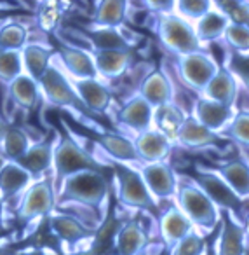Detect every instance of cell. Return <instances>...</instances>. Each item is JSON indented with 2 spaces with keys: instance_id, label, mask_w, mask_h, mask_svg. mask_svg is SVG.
I'll list each match as a JSON object with an SVG mask.
<instances>
[{
  "instance_id": "6da1fadb",
  "label": "cell",
  "mask_w": 249,
  "mask_h": 255,
  "mask_svg": "<svg viewBox=\"0 0 249 255\" xmlns=\"http://www.w3.org/2000/svg\"><path fill=\"white\" fill-rule=\"evenodd\" d=\"M60 191L56 194V201L75 203V205L87 206L101 215V208L108 201L110 184L105 171H82L61 182ZM56 203V205H58Z\"/></svg>"
},
{
  "instance_id": "7a4b0ae2",
  "label": "cell",
  "mask_w": 249,
  "mask_h": 255,
  "mask_svg": "<svg viewBox=\"0 0 249 255\" xmlns=\"http://www.w3.org/2000/svg\"><path fill=\"white\" fill-rule=\"evenodd\" d=\"M192 182L214 203L220 212H227L232 217H237L241 224L246 222L244 215V199H241L230 187L227 182L218 175L216 170H211L202 164H197L192 173Z\"/></svg>"
},
{
  "instance_id": "3957f363",
  "label": "cell",
  "mask_w": 249,
  "mask_h": 255,
  "mask_svg": "<svg viewBox=\"0 0 249 255\" xmlns=\"http://www.w3.org/2000/svg\"><path fill=\"white\" fill-rule=\"evenodd\" d=\"M106 164L99 163L92 154H89L84 147H81L70 136H61L54 143L53 170L58 187L65 178L82 171H105Z\"/></svg>"
},
{
  "instance_id": "277c9868",
  "label": "cell",
  "mask_w": 249,
  "mask_h": 255,
  "mask_svg": "<svg viewBox=\"0 0 249 255\" xmlns=\"http://www.w3.org/2000/svg\"><path fill=\"white\" fill-rule=\"evenodd\" d=\"M176 206L188 217L193 226L206 233H211L220 224L221 212L192 180L179 182L176 192Z\"/></svg>"
},
{
  "instance_id": "5b68a950",
  "label": "cell",
  "mask_w": 249,
  "mask_h": 255,
  "mask_svg": "<svg viewBox=\"0 0 249 255\" xmlns=\"http://www.w3.org/2000/svg\"><path fill=\"white\" fill-rule=\"evenodd\" d=\"M157 35L161 39L162 46L174 53L176 56H186V54L202 51L199 37H197L195 26L190 21L183 19L176 12L171 14L157 16Z\"/></svg>"
},
{
  "instance_id": "8992f818",
  "label": "cell",
  "mask_w": 249,
  "mask_h": 255,
  "mask_svg": "<svg viewBox=\"0 0 249 255\" xmlns=\"http://www.w3.org/2000/svg\"><path fill=\"white\" fill-rule=\"evenodd\" d=\"M112 168L117 185V199L120 205L157 213V201L150 194L140 171L133 170L124 163H112Z\"/></svg>"
},
{
  "instance_id": "52a82bcc",
  "label": "cell",
  "mask_w": 249,
  "mask_h": 255,
  "mask_svg": "<svg viewBox=\"0 0 249 255\" xmlns=\"http://www.w3.org/2000/svg\"><path fill=\"white\" fill-rule=\"evenodd\" d=\"M40 93L44 95V98L49 103L56 107H65V109L77 110V112H89L84 107V103L81 102V98L75 93V88L72 84V79L67 77L63 70L58 67L53 61L47 72L44 74V77L39 81Z\"/></svg>"
},
{
  "instance_id": "ba28073f",
  "label": "cell",
  "mask_w": 249,
  "mask_h": 255,
  "mask_svg": "<svg viewBox=\"0 0 249 255\" xmlns=\"http://www.w3.org/2000/svg\"><path fill=\"white\" fill-rule=\"evenodd\" d=\"M218 70H220V65L206 51H197V53L178 58L179 77L190 89H195L197 93H202L207 88Z\"/></svg>"
},
{
  "instance_id": "9c48e42d",
  "label": "cell",
  "mask_w": 249,
  "mask_h": 255,
  "mask_svg": "<svg viewBox=\"0 0 249 255\" xmlns=\"http://www.w3.org/2000/svg\"><path fill=\"white\" fill-rule=\"evenodd\" d=\"M56 192L51 182L40 180L26 189L18 208V220L23 224L33 222L40 217H49L56 210Z\"/></svg>"
},
{
  "instance_id": "30bf717a",
  "label": "cell",
  "mask_w": 249,
  "mask_h": 255,
  "mask_svg": "<svg viewBox=\"0 0 249 255\" xmlns=\"http://www.w3.org/2000/svg\"><path fill=\"white\" fill-rule=\"evenodd\" d=\"M47 227L60 243H67L72 247L84 243V241L91 243L94 236V231L84 226L77 217L67 212H56V210L47 217Z\"/></svg>"
},
{
  "instance_id": "8fae6325",
  "label": "cell",
  "mask_w": 249,
  "mask_h": 255,
  "mask_svg": "<svg viewBox=\"0 0 249 255\" xmlns=\"http://www.w3.org/2000/svg\"><path fill=\"white\" fill-rule=\"evenodd\" d=\"M140 173L143 177L150 194L155 198V201L157 199L176 198V192H178V185H179L178 175H176V171L166 161L164 163L143 164Z\"/></svg>"
},
{
  "instance_id": "7c38bea8",
  "label": "cell",
  "mask_w": 249,
  "mask_h": 255,
  "mask_svg": "<svg viewBox=\"0 0 249 255\" xmlns=\"http://www.w3.org/2000/svg\"><path fill=\"white\" fill-rule=\"evenodd\" d=\"M172 143L174 142L157 128H152L148 131L141 133L134 140V147H136L140 163L143 164L164 163L169 154H171Z\"/></svg>"
},
{
  "instance_id": "4fadbf2b",
  "label": "cell",
  "mask_w": 249,
  "mask_h": 255,
  "mask_svg": "<svg viewBox=\"0 0 249 255\" xmlns=\"http://www.w3.org/2000/svg\"><path fill=\"white\" fill-rule=\"evenodd\" d=\"M138 95L148 103L154 110L174 103V88L169 81L167 74L162 70H152L141 81Z\"/></svg>"
},
{
  "instance_id": "5bb4252c",
  "label": "cell",
  "mask_w": 249,
  "mask_h": 255,
  "mask_svg": "<svg viewBox=\"0 0 249 255\" xmlns=\"http://www.w3.org/2000/svg\"><path fill=\"white\" fill-rule=\"evenodd\" d=\"M220 224V236L214 243L218 255H244L246 245H248V234H246L244 224H241L227 212H221Z\"/></svg>"
},
{
  "instance_id": "9a60e30c",
  "label": "cell",
  "mask_w": 249,
  "mask_h": 255,
  "mask_svg": "<svg viewBox=\"0 0 249 255\" xmlns=\"http://www.w3.org/2000/svg\"><path fill=\"white\" fill-rule=\"evenodd\" d=\"M154 116L155 110L136 93L120 107L119 123L129 128L131 131L141 135L154 128Z\"/></svg>"
},
{
  "instance_id": "2e32d148",
  "label": "cell",
  "mask_w": 249,
  "mask_h": 255,
  "mask_svg": "<svg viewBox=\"0 0 249 255\" xmlns=\"http://www.w3.org/2000/svg\"><path fill=\"white\" fill-rule=\"evenodd\" d=\"M159 231L164 241V247L171 250L176 243L186 238L190 233L195 231V226L188 220V217L181 212L176 205L169 206L164 213L159 215Z\"/></svg>"
},
{
  "instance_id": "e0dca14e",
  "label": "cell",
  "mask_w": 249,
  "mask_h": 255,
  "mask_svg": "<svg viewBox=\"0 0 249 255\" xmlns=\"http://www.w3.org/2000/svg\"><path fill=\"white\" fill-rule=\"evenodd\" d=\"M58 58L61 60V65L70 75L72 81H84V79H98V72H96L94 58L92 53L79 47L70 46H61Z\"/></svg>"
},
{
  "instance_id": "ac0fdd59",
  "label": "cell",
  "mask_w": 249,
  "mask_h": 255,
  "mask_svg": "<svg viewBox=\"0 0 249 255\" xmlns=\"http://www.w3.org/2000/svg\"><path fill=\"white\" fill-rule=\"evenodd\" d=\"M218 133H213L199 123L193 116H186L179 124L174 136V143H179L185 149H206L220 143Z\"/></svg>"
},
{
  "instance_id": "d6986e66",
  "label": "cell",
  "mask_w": 249,
  "mask_h": 255,
  "mask_svg": "<svg viewBox=\"0 0 249 255\" xmlns=\"http://www.w3.org/2000/svg\"><path fill=\"white\" fill-rule=\"evenodd\" d=\"M75 93L84 103V107L92 114H105L112 103V91L99 79H84L72 81Z\"/></svg>"
},
{
  "instance_id": "ffe728a7",
  "label": "cell",
  "mask_w": 249,
  "mask_h": 255,
  "mask_svg": "<svg viewBox=\"0 0 249 255\" xmlns=\"http://www.w3.org/2000/svg\"><path fill=\"white\" fill-rule=\"evenodd\" d=\"M235 112L232 107L221 105V103H216L213 100H207L204 96H200L195 102V105H193L192 116L213 133H220L228 126Z\"/></svg>"
},
{
  "instance_id": "44dd1931",
  "label": "cell",
  "mask_w": 249,
  "mask_h": 255,
  "mask_svg": "<svg viewBox=\"0 0 249 255\" xmlns=\"http://www.w3.org/2000/svg\"><path fill=\"white\" fill-rule=\"evenodd\" d=\"M94 142L98 143L103 152L115 159V163H140L134 142H131L124 135L113 131H99L94 135Z\"/></svg>"
},
{
  "instance_id": "7402d4cb",
  "label": "cell",
  "mask_w": 249,
  "mask_h": 255,
  "mask_svg": "<svg viewBox=\"0 0 249 255\" xmlns=\"http://www.w3.org/2000/svg\"><path fill=\"white\" fill-rule=\"evenodd\" d=\"M148 247V234L138 220L122 222L115 236V255H138Z\"/></svg>"
},
{
  "instance_id": "603a6c76",
  "label": "cell",
  "mask_w": 249,
  "mask_h": 255,
  "mask_svg": "<svg viewBox=\"0 0 249 255\" xmlns=\"http://www.w3.org/2000/svg\"><path fill=\"white\" fill-rule=\"evenodd\" d=\"M237 95H239V82L227 67H220L218 74L214 75L213 81L202 91L204 98L213 100V102L221 103V105L232 107V109H234Z\"/></svg>"
},
{
  "instance_id": "cb8c5ba5",
  "label": "cell",
  "mask_w": 249,
  "mask_h": 255,
  "mask_svg": "<svg viewBox=\"0 0 249 255\" xmlns=\"http://www.w3.org/2000/svg\"><path fill=\"white\" fill-rule=\"evenodd\" d=\"M98 77L117 79L127 72L133 61L131 51H92Z\"/></svg>"
},
{
  "instance_id": "d4e9b609",
  "label": "cell",
  "mask_w": 249,
  "mask_h": 255,
  "mask_svg": "<svg viewBox=\"0 0 249 255\" xmlns=\"http://www.w3.org/2000/svg\"><path fill=\"white\" fill-rule=\"evenodd\" d=\"M23 58V70L28 77L39 82L47 72V68L53 65L54 51L51 47L39 42H28L25 49L21 51Z\"/></svg>"
},
{
  "instance_id": "484cf974",
  "label": "cell",
  "mask_w": 249,
  "mask_h": 255,
  "mask_svg": "<svg viewBox=\"0 0 249 255\" xmlns=\"http://www.w3.org/2000/svg\"><path fill=\"white\" fill-rule=\"evenodd\" d=\"M54 159V143L51 140H42V142H35L30 145L26 154L18 159L16 163L28 171L32 177H40L46 173L51 166H53Z\"/></svg>"
},
{
  "instance_id": "4316f807",
  "label": "cell",
  "mask_w": 249,
  "mask_h": 255,
  "mask_svg": "<svg viewBox=\"0 0 249 255\" xmlns=\"http://www.w3.org/2000/svg\"><path fill=\"white\" fill-rule=\"evenodd\" d=\"M216 171L239 198H249V163L244 159H230L218 164Z\"/></svg>"
},
{
  "instance_id": "83f0119b",
  "label": "cell",
  "mask_w": 249,
  "mask_h": 255,
  "mask_svg": "<svg viewBox=\"0 0 249 255\" xmlns=\"http://www.w3.org/2000/svg\"><path fill=\"white\" fill-rule=\"evenodd\" d=\"M30 182L32 175L14 161H5L0 166V196L4 201L23 192L30 185Z\"/></svg>"
},
{
  "instance_id": "f1b7e54d",
  "label": "cell",
  "mask_w": 249,
  "mask_h": 255,
  "mask_svg": "<svg viewBox=\"0 0 249 255\" xmlns=\"http://www.w3.org/2000/svg\"><path fill=\"white\" fill-rule=\"evenodd\" d=\"M129 2L124 0H103L98 2L92 14V26L101 28H120L126 23Z\"/></svg>"
},
{
  "instance_id": "f546056e",
  "label": "cell",
  "mask_w": 249,
  "mask_h": 255,
  "mask_svg": "<svg viewBox=\"0 0 249 255\" xmlns=\"http://www.w3.org/2000/svg\"><path fill=\"white\" fill-rule=\"evenodd\" d=\"M92 51H131V40L120 28L91 26L85 32Z\"/></svg>"
},
{
  "instance_id": "4dcf8cb0",
  "label": "cell",
  "mask_w": 249,
  "mask_h": 255,
  "mask_svg": "<svg viewBox=\"0 0 249 255\" xmlns=\"http://www.w3.org/2000/svg\"><path fill=\"white\" fill-rule=\"evenodd\" d=\"M193 26H195V32H197V37H199L200 44H211V42H216V40L223 39L228 26H230V21H228L227 16L221 11H218L213 4V9H211L206 16H202Z\"/></svg>"
},
{
  "instance_id": "1f68e13d",
  "label": "cell",
  "mask_w": 249,
  "mask_h": 255,
  "mask_svg": "<svg viewBox=\"0 0 249 255\" xmlns=\"http://www.w3.org/2000/svg\"><path fill=\"white\" fill-rule=\"evenodd\" d=\"M9 88V96L11 100L21 109H35L37 103L40 100V86L37 81H33L32 77H28L26 74H21L19 77H16L12 82L7 84Z\"/></svg>"
},
{
  "instance_id": "d6a6232c",
  "label": "cell",
  "mask_w": 249,
  "mask_h": 255,
  "mask_svg": "<svg viewBox=\"0 0 249 255\" xmlns=\"http://www.w3.org/2000/svg\"><path fill=\"white\" fill-rule=\"evenodd\" d=\"M30 145H32V142H30L25 129H21L18 126H9L4 138L0 142V154H2V157L5 161H14L16 163V161L25 156Z\"/></svg>"
},
{
  "instance_id": "836d02e7",
  "label": "cell",
  "mask_w": 249,
  "mask_h": 255,
  "mask_svg": "<svg viewBox=\"0 0 249 255\" xmlns=\"http://www.w3.org/2000/svg\"><path fill=\"white\" fill-rule=\"evenodd\" d=\"M185 117H186V114H183L178 105L171 103V105H166V107H162V109L155 110L154 124L157 129H161L162 133H166V135L174 142L176 131H178L179 124L183 123Z\"/></svg>"
},
{
  "instance_id": "e575fe53",
  "label": "cell",
  "mask_w": 249,
  "mask_h": 255,
  "mask_svg": "<svg viewBox=\"0 0 249 255\" xmlns=\"http://www.w3.org/2000/svg\"><path fill=\"white\" fill-rule=\"evenodd\" d=\"M28 44V30L21 23H4L0 26V51H23Z\"/></svg>"
},
{
  "instance_id": "d590c367",
  "label": "cell",
  "mask_w": 249,
  "mask_h": 255,
  "mask_svg": "<svg viewBox=\"0 0 249 255\" xmlns=\"http://www.w3.org/2000/svg\"><path fill=\"white\" fill-rule=\"evenodd\" d=\"M214 7L221 11L228 18L230 25H241L249 28V2L242 0H223V2H213Z\"/></svg>"
},
{
  "instance_id": "8d00e7d4",
  "label": "cell",
  "mask_w": 249,
  "mask_h": 255,
  "mask_svg": "<svg viewBox=\"0 0 249 255\" xmlns=\"http://www.w3.org/2000/svg\"><path fill=\"white\" fill-rule=\"evenodd\" d=\"M25 74L21 51H0V81L9 84Z\"/></svg>"
},
{
  "instance_id": "74e56055",
  "label": "cell",
  "mask_w": 249,
  "mask_h": 255,
  "mask_svg": "<svg viewBox=\"0 0 249 255\" xmlns=\"http://www.w3.org/2000/svg\"><path fill=\"white\" fill-rule=\"evenodd\" d=\"M223 135L239 145L249 147V112L242 110V112L234 114L228 126L223 129Z\"/></svg>"
},
{
  "instance_id": "f35d334b",
  "label": "cell",
  "mask_w": 249,
  "mask_h": 255,
  "mask_svg": "<svg viewBox=\"0 0 249 255\" xmlns=\"http://www.w3.org/2000/svg\"><path fill=\"white\" fill-rule=\"evenodd\" d=\"M213 9V2L209 0H178L174 5V12L186 21H199L202 16Z\"/></svg>"
},
{
  "instance_id": "ab89813d",
  "label": "cell",
  "mask_w": 249,
  "mask_h": 255,
  "mask_svg": "<svg viewBox=\"0 0 249 255\" xmlns=\"http://www.w3.org/2000/svg\"><path fill=\"white\" fill-rule=\"evenodd\" d=\"M223 67H227L237 79V82H241L246 91L249 93V53L241 54L234 53V51H227Z\"/></svg>"
},
{
  "instance_id": "60d3db41",
  "label": "cell",
  "mask_w": 249,
  "mask_h": 255,
  "mask_svg": "<svg viewBox=\"0 0 249 255\" xmlns=\"http://www.w3.org/2000/svg\"><path fill=\"white\" fill-rule=\"evenodd\" d=\"M207 243L204 236L197 231L190 233L186 238H183L179 243L169 250V255H204L206 254Z\"/></svg>"
},
{
  "instance_id": "b9f144b4",
  "label": "cell",
  "mask_w": 249,
  "mask_h": 255,
  "mask_svg": "<svg viewBox=\"0 0 249 255\" xmlns=\"http://www.w3.org/2000/svg\"><path fill=\"white\" fill-rule=\"evenodd\" d=\"M225 44L228 46V51L234 53H249V28L241 25H230L223 37Z\"/></svg>"
},
{
  "instance_id": "7bdbcfd3",
  "label": "cell",
  "mask_w": 249,
  "mask_h": 255,
  "mask_svg": "<svg viewBox=\"0 0 249 255\" xmlns=\"http://www.w3.org/2000/svg\"><path fill=\"white\" fill-rule=\"evenodd\" d=\"M56 2H42L37 9V23L44 32H53L58 28L61 19V9Z\"/></svg>"
},
{
  "instance_id": "ee69618b",
  "label": "cell",
  "mask_w": 249,
  "mask_h": 255,
  "mask_svg": "<svg viewBox=\"0 0 249 255\" xmlns=\"http://www.w3.org/2000/svg\"><path fill=\"white\" fill-rule=\"evenodd\" d=\"M162 248H164V247H155V245H152V247H150V245H148V247L138 255H161Z\"/></svg>"
},
{
  "instance_id": "f6af8a7d",
  "label": "cell",
  "mask_w": 249,
  "mask_h": 255,
  "mask_svg": "<svg viewBox=\"0 0 249 255\" xmlns=\"http://www.w3.org/2000/svg\"><path fill=\"white\" fill-rule=\"evenodd\" d=\"M7 124L4 123V121L0 119V142H2V138H4V135H5V131H7Z\"/></svg>"
},
{
  "instance_id": "bcb514c9",
  "label": "cell",
  "mask_w": 249,
  "mask_h": 255,
  "mask_svg": "<svg viewBox=\"0 0 249 255\" xmlns=\"http://www.w3.org/2000/svg\"><path fill=\"white\" fill-rule=\"evenodd\" d=\"M204 255H218L216 247H214V245H207V248H206V254H204Z\"/></svg>"
},
{
  "instance_id": "7dc6e473",
  "label": "cell",
  "mask_w": 249,
  "mask_h": 255,
  "mask_svg": "<svg viewBox=\"0 0 249 255\" xmlns=\"http://www.w3.org/2000/svg\"><path fill=\"white\" fill-rule=\"evenodd\" d=\"M2 210H4V199L0 196V227H2V222H4V217H2Z\"/></svg>"
},
{
  "instance_id": "c3c4849f",
  "label": "cell",
  "mask_w": 249,
  "mask_h": 255,
  "mask_svg": "<svg viewBox=\"0 0 249 255\" xmlns=\"http://www.w3.org/2000/svg\"><path fill=\"white\" fill-rule=\"evenodd\" d=\"M0 255H18V254H12V252H4V250H0Z\"/></svg>"
},
{
  "instance_id": "681fc988",
  "label": "cell",
  "mask_w": 249,
  "mask_h": 255,
  "mask_svg": "<svg viewBox=\"0 0 249 255\" xmlns=\"http://www.w3.org/2000/svg\"><path fill=\"white\" fill-rule=\"evenodd\" d=\"M244 255H249V241H248V245H246V252H244Z\"/></svg>"
}]
</instances>
